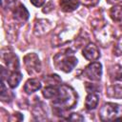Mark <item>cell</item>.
Here are the masks:
<instances>
[{
	"instance_id": "d6986e66",
	"label": "cell",
	"mask_w": 122,
	"mask_h": 122,
	"mask_svg": "<svg viewBox=\"0 0 122 122\" xmlns=\"http://www.w3.org/2000/svg\"><path fill=\"white\" fill-rule=\"evenodd\" d=\"M68 119H69V120H80V121H81V120H83V118H82L79 114H77V113H72V114H71V117H69Z\"/></svg>"
},
{
	"instance_id": "5b68a950",
	"label": "cell",
	"mask_w": 122,
	"mask_h": 122,
	"mask_svg": "<svg viewBox=\"0 0 122 122\" xmlns=\"http://www.w3.org/2000/svg\"><path fill=\"white\" fill-rule=\"evenodd\" d=\"M84 74L92 81H98L102 75V66L98 62L90 64L84 71Z\"/></svg>"
},
{
	"instance_id": "3957f363",
	"label": "cell",
	"mask_w": 122,
	"mask_h": 122,
	"mask_svg": "<svg viewBox=\"0 0 122 122\" xmlns=\"http://www.w3.org/2000/svg\"><path fill=\"white\" fill-rule=\"evenodd\" d=\"M100 118L104 121L120 120L122 116V105L114 103H107L100 109Z\"/></svg>"
},
{
	"instance_id": "8992f818",
	"label": "cell",
	"mask_w": 122,
	"mask_h": 122,
	"mask_svg": "<svg viewBox=\"0 0 122 122\" xmlns=\"http://www.w3.org/2000/svg\"><path fill=\"white\" fill-rule=\"evenodd\" d=\"M83 56L87 60L94 61V60H96L100 56L99 50H98V48L94 44L90 43L89 45H87L84 48V50H83Z\"/></svg>"
},
{
	"instance_id": "ac0fdd59",
	"label": "cell",
	"mask_w": 122,
	"mask_h": 122,
	"mask_svg": "<svg viewBox=\"0 0 122 122\" xmlns=\"http://www.w3.org/2000/svg\"><path fill=\"white\" fill-rule=\"evenodd\" d=\"M46 0H30V2L32 3V5H34L35 7H41Z\"/></svg>"
},
{
	"instance_id": "7a4b0ae2",
	"label": "cell",
	"mask_w": 122,
	"mask_h": 122,
	"mask_svg": "<svg viewBox=\"0 0 122 122\" xmlns=\"http://www.w3.org/2000/svg\"><path fill=\"white\" fill-rule=\"evenodd\" d=\"M77 64V59L72 53H58L54 57V65L58 70L70 72Z\"/></svg>"
},
{
	"instance_id": "ffe728a7",
	"label": "cell",
	"mask_w": 122,
	"mask_h": 122,
	"mask_svg": "<svg viewBox=\"0 0 122 122\" xmlns=\"http://www.w3.org/2000/svg\"><path fill=\"white\" fill-rule=\"evenodd\" d=\"M122 0H108V3H110V4H112V3H119V2H121Z\"/></svg>"
},
{
	"instance_id": "30bf717a",
	"label": "cell",
	"mask_w": 122,
	"mask_h": 122,
	"mask_svg": "<svg viewBox=\"0 0 122 122\" xmlns=\"http://www.w3.org/2000/svg\"><path fill=\"white\" fill-rule=\"evenodd\" d=\"M5 62H6L7 67L10 70L17 71V69L19 67V62H18V58L16 55H14L12 53H7L5 55Z\"/></svg>"
},
{
	"instance_id": "e0dca14e",
	"label": "cell",
	"mask_w": 122,
	"mask_h": 122,
	"mask_svg": "<svg viewBox=\"0 0 122 122\" xmlns=\"http://www.w3.org/2000/svg\"><path fill=\"white\" fill-rule=\"evenodd\" d=\"M83 4L86 5V6H89V7H92V6H95L98 2V0H82Z\"/></svg>"
},
{
	"instance_id": "277c9868",
	"label": "cell",
	"mask_w": 122,
	"mask_h": 122,
	"mask_svg": "<svg viewBox=\"0 0 122 122\" xmlns=\"http://www.w3.org/2000/svg\"><path fill=\"white\" fill-rule=\"evenodd\" d=\"M24 64L27 71L30 75L37 74L41 71V63L39 57L35 53H28L24 57Z\"/></svg>"
},
{
	"instance_id": "6da1fadb",
	"label": "cell",
	"mask_w": 122,
	"mask_h": 122,
	"mask_svg": "<svg viewBox=\"0 0 122 122\" xmlns=\"http://www.w3.org/2000/svg\"><path fill=\"white\" fill-rule=\"evenodd\" d=\"M77 101V95L72 88L67 85L59 87L58 95L54 98L53 106L60 110H68L72 108Z\"/></svg>"
},
{
	"instance_id": "7c38bea8",
	"label": "cell",
	"mask_w": 122,
	"mask_h": 122,
	"mask_svg": "<svg viewBox=\"0 0 122 122\" xmlns=\"http://www.w3.org/2000/svg\"><path fill=\"white\" fill-rule=\"evenodd\" d=\"M22 79V74L18 71H13L8 77V83L10 88H15L18 86L19 82Z\"/></svg>"
},
{
	"instance_id": "9c48e42d",
	"label": "cell",
	"mask_w": 122,
	"mask_h": 122,
	"mask_svg": "<svg viewBox=\"0 0 122 122\" xmlns=\"http://www.w3.org/2000/svg\"><path fill=\"white\" fill-rule=\"evenodd\" d=\"M40 88H41L40 81H38L35 78H32V79H29L26 82V84L24 86V91L27 93H32V92L38 91Z\"/></svg>"
},
{
	"instance_id": "2e32d148",
	"label": "cell",
	"mask_w": 122,
	"mask_h": 122,
	"mask_svg": "<svg viewBox=\"0 0 122 122\" xmlns=\"http://www.w3.org/2000/svg\"><path fill=\"white\" fill-rule=\"evenodd\" d=\"M16 0H2V6L5 8H13L15 5Z\"/></svg>"
},
{
	"instance_id": "ba28073f",
	"label": "cell",
	"mask_w": 122,
	"mask_h": 122,
	"mask_svg": "<svg viewBox=\"0 0 122 122\" xmlns=\"http://www.w3.org/2000/svg\"><path fill=\"white\" fill-rule=\"evenodd\" d=\"M79 6V2L77 0H60L61 10L65 12H71L76 10Z\"/></svg>"
},
{
	"instance_id": "9a60e30c",
	"label": "cell",
	"mask_w": 122,
	"mask_h": 122,
	"mask_svg": "<svg viewBox=\"0 0 122 122\" xmlns=\"http://www.w3.org/2000/svg\"><path fill=\"white\" fill-rule=\"evenodd\" d=\"M58 92H59V88H56L55 86H49L43 91V95L46 98L54 99L58 95Z\"/></svg>"
},
{
	"instance_id": "52a82bcc",
	"label": "cell",
	"mask_w": 122,
	"mask_h": 122,
	"mask_svg": "<svg viewBox=\"0 0 122 122\" xmlns=\"http://www.w3.org/2000/svg\"><path fill=\"white\" fill-rule=\"evenodd\" d=\"M13 17L20 22H25L28 18H29V12L27 10V9L23 6V5H19L18 7H16L14 9L13 11Z\"/></svg>"
},
{
	"instance_id": "4fadbf2b",
	"label": "cell",
	"mask_w": 122,
	"mask_h": 122,
	"mask_svg": "<svg viewBox=\"0 0 122 122\" xmlns=\"http://www.w3.org/2000/svg\"><path fill=\"white\" fill-rule=\"evenodd\" d=\"M110 15L113 21H116V22L122 21V6L117 5V6L112 7L111 9Z\"/></svg>"
},
{
	"instance_id": "5bb4252c",
	"label": "cell",
	"mask_w": 122,
	"mask_h": 122,
	"mask_svg": "<svg viewBox=\"0 0 122 122\" xmlns=\"http://www.w3.org/2000/svg\"><path fill=\"white\" fill-rule=\"evenodd\" d=\"M109 96L112 97H121L122 96V84L112 85L108 89L107 92Z\"/></svg>"
},
{
	"instance_id": "8fae6325",
	"label": "cell",
	"mask_w": 122,
	"mask_h": 122,
	"mask_svg": "<svg viewBox=\"0 0 122 122\" xmlns=\"http://www.w3.org/2000/svg\"><path fill=\"white\" fill-rule=\"evenodd\" d=\"M98 99H99V96L95 92H90L88 94V96L86 97V101H85L86 108L88 110L95 109L97 104H98Z\"/></svg>"
}]
</instances>
